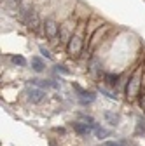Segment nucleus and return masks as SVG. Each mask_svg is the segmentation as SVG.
Segmentation results:
<instances>
[{
    "mask_svg": "<svg viewBox=\"0 0 145 146\" xmlns=\"http://www.w3.org/2000/svg\"><path fill=\"white\" fill-rule=\"evenodd\" d=\"M21 16H23V19H25V23H26V26H28L30 30H33V31H37V30H39V26H40L39 14L35 12L32 7H23Z\"/></svg>",
    "mask_w": 145,
    "mask_h": 146,
    "instance_id": "f257e3e1",
    "label": "nucleus"
},
{
    "mask_svg": "<svg viewBox=\"0 0 145 146\" xmlns=\"http://www.w3.org/2000/svg\"><path fill=\"white\" fill-rule=\"evenodd\" d=\"M81 47H82V42L79 36H72V38L68 40V45H66V52L70 54V56H77V54L81 52Z\"/></svg>",
    "mask_w": 145,
    "mask_h": 146,
    "instance_id": "f03ea898",
    "label": "nucleus"
},
{
    "mask_svg": "<svg viewBox=\"0 0 145 146\" xmlns=\"http://www.w3.org/2000/svg\"><path fill=\"white\" fill-rule=\"evenodd\" d=\"M44 96H46V92H44L42 89L32 87V89L28 90V101H30V103H40V101L44 99Z\"/></svg>",
    "mask_w": 145,
    "mask_h": 146,
    "instance_id": "7ed1b4c3",
    "label": "nucleus"
},
{
    "mask_svg": "<svg viewBox=\"0 0 145 146\" xmlns=\"http://www.w3.org/2000/svg\"><path fill=\"white\" fill-rule=\"evenodd\" d=\"M138 85H140V77L135 75V77L131 78V82L128 84V87H126V94H128V98H135V96H136Z\"/></svg>",
    "mask_w": 145,
    "mask_h": 146,
    "instance_id": "20e7f679",
    "label": "nucleus"
},
{
    "mask_svg": "<svg viewBox=\"0 0 145 146\" xmlns=\"http://www.w3.org/2000/svg\"><path fill=\"white\" fill-rule=\"evenodd\" d=\"M44 31H46V35L49 36V38H54V36L58 35L60 28H58V25L54 23L52 19H47V21L44 23Z\"/></svg>",
    "mask_w": 145,
    "mask_h": 146,
    "instance_id": "39448f33",
    "label": "nucleus"
},
{
    "mask_svg": "<svg viewBox=\"0 0 145 146\" xmlns=\"http://www.w3.org/2000/svg\"><path fill=\"white\" fill-rule=\"evenodd\" d=\"M74 125V131L81 136H87L89 132H91V127H87V123H81V122H74L72 123Z\"/></svg>",
    "mask_w": 145,
    "mask_h": 146,
    "instance_id": "423d86ee",
    "label": "nucleus"
},
{
    "mask_svg": "<svg viewBox=\"0 0 145 146\" xmlns=\"http://www.w3.org/2000/svg\"><path fill=\"white\" fill-rule=\"evenodd\" d=\"M103 117H105V120L110 123V125H114V127H115V125H119V120H121V118H119V115H117V113H114V111H105V113H103Z\"/></svg>",
    "mask_w": 145,
    "mask_h": 146,
    "instance_id": "0eeeda50",
    "label": "nucleus"
},
{
    "mask_svg": "<svg viewBox=\"0 0 145 146\" xmlns=\"http://www.w3.org/2000/svg\"><path fill=\"white\" fill-rule=\"evenodd\" d=\"M93 129H95V134H96L100 139H103V137H107V136H108V131H107V129H103V127H100V125H96V123H95Z\"/></svg>",
    "mask_w": 145,
    "mask_h": 146,
    "instance_id": "6e6552de",
    "label": "nucleus"
},
{
    "mask_svg": "<svg viewBox=\"0 0 145 146\" xmlns=\"http://www.w3.org/2000/svg\"><path fill=\"white\" fill-rule=\"evenodd\" d=\"M32 68L35 71H42L44 70V63L39 59V58H32Z\"/></svg>",
    "mask_w": 145,
    "mask_h": 146,
    "instance_id": "1a4fd4ad",
    "label": "nucleus"
},
{
    "mask_svg": "<svg viewBox=\"0 0 145 146\" xmlns=\"http://www.w3.org/2000/svg\"><path fill=\"white\" fill-rule=\"evenodd\" d=\"M117 80H119V77L114 75V73H105V82H107L108 85H115Z\"/></svg>",
    "mask_w": 145,
    "mask_h": 146,
    "instance_id": "9d476101",
    "label": "nucleus"
},
{
    "mask_svg": "<svg viewBox=\"0 0 145 146\" xmlns=\"http://www.w3.org/2000/svg\"><path fill=\"white\" fill-rule=\"evenodd\" d=\"M11 61H12L14 64H17V66H26V59H25L23 56H12Z\"/></svg>",
    "mask_w": 145,
    "mask_h": 146,
    "instance_id": "9b49d317",
    "label": "nucleus"
},
{
    "mask_svg": "<svg viewBox=\"0 0 145 146\" xmlns=\"http://www.w3.org/2000/svg\"><path fill=\"white\" fill-rule=\"evenodd\" d=\"M145 131V120H138V131Z\"/></svg>",
    "mask_w": 145,
    "mask_h": 146,
    "instance_id": "f8f14e48",
    "label": "nucleus"
},
{
    "mask_svg": "<svg viewBox=\"0 0 145 146\" xmlns=\"http://www.w3.org/2000/svg\"><path fill=\"white\" fill-rule=\"evenodd\" d=\"M40 52L44 54V56H46V58H51V54H49V50H47V49H44V47H40Z\"/></svg>",
    "mask_w": 145,
    "mask_h": 146,
    "instance_id": "ddd939ff",
    "label": "nucleus"
},
{
    "mask_svg": "<svg viewBox=\"0 0 145 146\" xmlns=\"http://www.w3.org/2000/svg\"><path fill=\"white\" fill-rule=\"evenodd\" d=\"M103 146H122V144H119V143H114V141H108V143H105Z\"/></svg>",
    "mask_w": 145,
    "mask_h": 146,
    "instance_id": "4468645a",
    "label": "nucleus"
},
{
    "mask_svg": "<svg viewBox=\"0 0 145 146\" xmlns=\"http://www.w3.org/2000/svg\"><path fill=\"white\" fill-rule=\"evenodd\" d=\"M58 71H61V73H65V75H68V70H66L65 66H58Z\"/></svg>",
    "mask_w": 145,
    "mask_h": 146,
    "instance_id": "2eb2a0df",
    "label": "nucleus"
},
{
    "mask_svg": "<svg viewBox=\"0 0 145 146\" xmlns=\"http://www.w3.org/2000/svg\"><path fill=\"white\" fill-rule=\"evenodd\" d=\"M140 104H142V108H143V110H145V94H143V96H142V101H140Z\"/></svg>",
    "mask_w": 145,
    "mask_h": 146,
    "instance_id": "dca6fc26",
    "label": "nucleus"
},
{
    "mask_svg": "<svg viewBox=\"0 0 145 146\" xmlns=\"http://www.w3.org/2000/svg\"><path fill=\"white\" fill-rule=\"evenodd\" d=\"M14 2H17V4H19V2H23V0H14Z\"/></svg>",
    "mask_w": 145,
    "mask_h": 146,
    "instance_id": "f3484780",
    "label": "nucleus"
}]
</instances>
